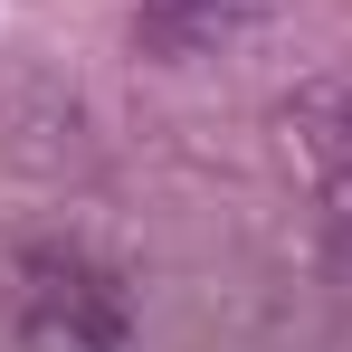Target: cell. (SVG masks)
I'll list each match as a JSON object with an SVG mask.
<instances>
[{
	"mask_svg": "<svg viewBox=\"0 0 352 352\" xmlns=\"http://www.w3.org/2000/svg\"><path fill=\"white\" fill-rule=\"evenodd\" d=\"M267 19V0H143L133 10V38L143 58H210Z\"/></svg>",
	"mask_w": 352,
	"mask_h": 352,
	"instance_id": "2",
	"label": "cell"
},
{
	"mask_svg": "<svg viewBox=\"0 0 352 352\" xmlns=\"http://www.w3.org/2000/svg\"><path fill=\"white\" fill-rule=\"evenodd\" d=\"M19 324H29V352H133L124 286L67 248H38L19 267Z\"/></svg>",
	"mask_w": 352,
	"mask_h": 352,
	"instance_id": "1",
	"label": "cell"
}]
</instances>
